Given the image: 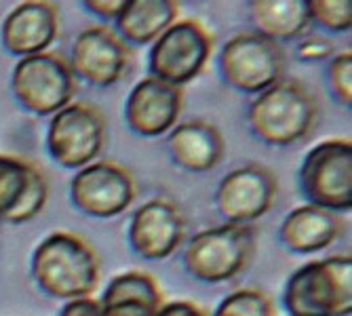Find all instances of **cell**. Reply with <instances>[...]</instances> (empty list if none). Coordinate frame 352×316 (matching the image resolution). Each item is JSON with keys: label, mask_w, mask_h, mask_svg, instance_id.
I'll return each instance as SVG.
<instances>
[{"label": "cell", "mask_w": 352, "mask_h": 316, "mask_svg": "<svg viewBox=\"0 0 352 316\" xmlns=\"http://www.w3.org/2000/svg\"><path fill=\"white\" fill-rule=\"evenodd\" d=\"M59 32V11L53 3H21L3 21V47L17 57L45 53Z\"/></svg>", "instance_id": "obj_16"}, {"label": "cell", "mask_w": 352, "mask_h": 316, "mask_svg": "<svg viewBox=\"0 0 352 316\" xmlns=\"http://www.w3.org/2000/svg\"><path fill=\"white\" fill-rule=\"evenodd\" d=\"M126 0H87L82 3V7L87 11H91L95 17L102 19H116L120 15V11L124 9Z\"/></svg>", "instance_id": "obj_28"}, {"label": "cell", "mask_w": 352, "mask_h": 316, "mask_svg": "<svg viewBox=\"0 0 352 316\" xmlns=\"http://www.w3.org/2000/svg\"><path fill=\"white\" fill-rule=\"evenodd\" d=\"M135 196L138 185L131 171L112 161L89 163L70 183L72 203L82 213L100 219L114 217L129 209Z\"/></svg>", "instance_id": "obj_10"}, {"label": "cell", "mask_w": 352, "mask_h": 316, "mask_svg": "<svg viewBox=\"0 0 352 316\" xmlns=\"http://www.w3.org/2000/svg\"><path fill=\"white\" fill-rule=\"evenodd\" d=\"M255 251V228L223 224L192 236L184 251V266L197 280L215 284L239 276Z\"/></svg>", "instance_id": "obj_4"}, {"label": "cell", "mask_w": 352, "mask_h": 316, "mask_svg": "<svg viewBox=\"0 0 352 316\" xmlns=\"http://www.w3.org/2000/svg\"><path fill=\"white\" fill-rule=\"evenodd\" d=\"M283 302L292 316H350V256L316 260L298 268L285 284Z\"/></svg>", "instance_id": "obj_3"}, {"label": "cell", "mask_w": 352, "mask_h": 316, "mask_svg": "<svg viewBox=\"0 0 352 316\" xmlns=\"http://www.w3.org/2000/svg\"><path fill=\"white\" fill-rule=\"evenodd\" d=\"M333 53V43L323 36H310L298 47V55L306 61L314 59H325Z\"/></svg>", "instance_id": "obj_25"}, {"label": "cell", "mask_w": 352, "mask_h": 316, "mask_svg": "<svg viewBox=\"0 0 352 316\" xmlns=\"http://www.w3.org/2000/svg\"><path fill=\"white\" fill-rule=\"evenodd\" d=\"M156 316H209V314L195 302L175 300V302H165L163 308L156 312Z\"/></svg>", "instance_id": "obj_27"}, {"label": "cell", "mask_w": 352, "mask_h": 316, "mask_svg": "<svg viewBox=\"0 0 352 316\" xmlns=\"http://www.w3.org/2000/svg\"><path fill=\"white\" fill-rule=\"evenodd\" d=\"M32 276L57 300L91 297L100 287L102 264L95 249L76 232H51L32 256Z\"/></svg>", "instance_id": "obj_1"}, {"label": "cell", "mask_w": 352, "mask_h": 316, "mask_svg": "<svg viewBox=\"0 0 352 316\" xmlns=\"http://www.w3.org/2000/svg\"><path fill=\"white\" fill-rule=\"evenodd\" d=\"M247 9L258 34L276 43L300 36L312 21L308 0H253Z\"/></svg>", "instance_id": "obj_21"}, {"label": "cell", "mask_w": 352, "mask_h": 316, "mask_svg": "<svg viewBox=\"0 0 352 316\" xmlns=\"http://www.w3.org/2000/svg\"><path fill=\"white\" fill-rule=\"evenodd\" d=\"M59 316H104V310H102L100 300L78 297V300H70L63 306Z\"/></svg>", "instance_id": "obj_26"}, {"label": "cell", "mask_w": 352, "mask_h": 316, "mask_svg": "<svg viewBox=\"0 0 352 316\" xmlns=\"http://www.w3.org/2000/svg\"><path fill=\"white\" fill-rule=\"evenodd\" d=\"M285 72L280 45L258 32H241L219 53V74L228 87L243 93H262Z\"/></svg>", "instance_id": "obj_8"}, {"label": "cell", "mask_w": 352, "mask_h": 316, "mask_svg": "<svg viewBox=\"0 0 352 316\" xmlns=\"http://www.w3.org/2000/svg\"><path fill=\"white\" fill-rule=\"evenodd\" d=\"M11 91L21 108L36 116H49L72 104L78 78L61 55L45 51L15 63Z\"/></svg>", "instance_id": "obj_5"}, {"label": "cell", "mask_w": 352, "mask_h": 316, "mask_svg": "<svg viewBox=\"0 0 352 316\" xmlns=\"http://www.w3.org/2000/svg\"><path fill=\"white\" fill-rule=\"evenodd\" d=\"M133 66V51L108 25L82 30L72 45L70 68L76 78L95 87L116 84Z\"/></svg>", "instance_id": "obj_11"}, {"label": "cell", "mask_w": 352, "mask_h": 316, "mask_svg": "<svg viewBox=\"0 0 352 316\" xmlns=\"http://www.w3.org/2000/svg\"><path fill=\"white\" fill-rule=\"evenodd\" d=\"M186 236V217L167 199L144 203L131 217L129 245L144 260H165Z\"/></svg>", "instance_id": "obj_15"}, {"label": "cell", "mask_w": 352, "mask_h": 316, "mask_svg": "<svg viewBox=\"0 0 352 316\" xmlns=\"http://www.w3.org/2000/svg\"><path fill=\"white\" fill-rule=\"evenodd\" d=\"M211 53V32L199 19H179L154 41L148 57L150 76L182 89L205 70Z\"/></svg>", "instance_id": "obj_6"}, {"label": "cell", "mask_w": 352, "mask_h": 316, "mask_svg": "<svg viewBox=\"0 0 352 316\" xmlns=\"http://www.w3.org/2000/svg\"><path fill=\"white\" fill-rule=\"evenodd\" d=\"M302 194L308 205L327 211H350L352 207V144L350 139H327L316 144L300 167Z\"/></svg>", "instance_id": "obj_7"}, {"label": "cell", "mask_w": 352, "mask_h": 316, "mask_svg": "<svg viewBox=\"0 0 352 316\" xmlns=\"http://www.w3.org/2000/svg\"><path fill=\"white\" fill-rule=\"evenodd\" d=\"M100 304L104 316H156L165 300L152 274L131 270L110 280Z\"/></svg>", "instance_id": "obj_19"}, {"label": "cell", "mask_w": 352, "mask_h": 316, "mask_svg": "<svg viewBox=\"0 0 352 316\" xmlns=\"http://www.w3.org/2000/svg\"><path fill=\"white\" fill-rule=\"evenodd\" d=\"M167 148L175 165L186 171L203 173L221 163L226 142L215 124L207 120H190L171 131Z\"/></svg>", "instance_id": "obj_17"}, {"label": "cell", "mask_w": 352, "mask_h": 316, "mask_svg": "<svg viewBox=\"0 0 352 316\" xmlns=\"http://www.w3.org/2000/svg\"><path fill=\"white\" fill-rule=\"evenodd\" d=\"M49 181L41 167L19 156L0 154V221L23 224L47 205Z\"/></svg>", "instance_id": "obj_13"}, {"label": "cell", "mask_w": 352, "mask_h": 316, "mask_svg": "<svg viewBox=\"0 0 352 316\" xmlns=\"http://www.w3.org/2000/svg\"><path fill=\"white\" fill-rule=\"evenodd\" d=\"M344 234V221L340 215L302 205L283 219L278 236L280 242L294 253H314L331 247Z\"/></svg>", "instance_id": "obj_18"}, {"label": "cell", "mask_w": 352, "mask_h": 316, "mask_svg": "<svg viewBox=\"0 0 352 316\" xmlns=\"http://www.w3.org/2000/svg\"><path fill=\"white\" fill-rule=\"evenodd\" d=\"M179 7L173 0H126L116 17V34L126 43L148 45L177 21Z\"/></svg>", "instance_id": "obj_20"}, {"label": "cell", "mask_w": 352, "mask_h": 316, "mask_svg": "<svg viewBox=\"0 0 352 316\" xmlns=\"http://www.w3.org/2000/svg\"><path fill=\"white\" fill-rule=\"evenodd\" d=\"M184 108V89L154 76L142 78L124 104L126 126L142 137H158L171 131Z\"/></svg>", "instance_id": "obj_14"}, {"label": "cell", "mask_w": 352, "mask_h": 316, "mask_svg": "<svg viewBox=\"0 0 352 316\" xmlns=\"http://www.w3.org/2000/svg\"><path fill=\"white\" fill-rule=\"evenodd\" d=\"M213 316H274V304L260 289H239L221 300Z\"/></svg>", "instance_id": "obj_22"}, {"label": "cell", "mask_w": 352, "mask_h": 316, "mask_svg": "<svg viewBox=\"0 0 352 316\" xmlns=\"http://www.w3.org/2000/svg\"><path fill=\"white\" fill-rule=\"evenodd\" d=\"M310 19L329 32H348L352 25L350 0H308Z\"/></svg>", "instance_id": "obj_23"}, {"label": "cell", "mask_w": 352, "mask_h": 316, "mask_svg": "<svg viewBox=\"0 0 352 316\" xmlns=\"http://www.w3.org/2000/svg\"><path fill=\"white\" fill-rule=\"evenodd\" d=\"M106 118L85 102H72L53 114L47 129V150L63 169H82L104 148Z\"/></svg>", "instance_id": "obj_9"}, {"label": "cell", "mask_w": 352, "mask_h": 316, "mask_svg": "<svg viewBox=\"0 0 352 316\" xmlns=\"http://www.w3.org/2000/svg\"><path fill=\"white\" fill-rule=\"evenodd\" d=\"M278 192L276 177L260 163H249L219 181L215 203L228 224H249L270 211Z\"/></svg>", "instance_id": "obj_12"}, {"label": "cell", "mask_w": 352, "mask_h": 316, "mask_svg": "<svg viewBox=\"0 0 352 316\" xmlns=\"http://www.w3.org/2000/svg\"><path fill=\"white\" fill-rule=\"evenodd\" d=\"M316 116V100L304 82L278 80L251 102L247 124L264 144L289 146L312 131Z\"/></svg>", "instance_id": "obj_2"}, {"label": "cell", "mask_w": 352, "mask_h": 316, "mask_svg": "<svg viewBox=\"0 0 352 316\" xmlns=\"http://www.w3.org/2000/svg\"><path fill=\"white\" fill-rule=\"evenodd\" d=\"M327 80H329V89L333 93V98L340 104L350 106L352 104V53L350 51L340 53L329 63Z\"/></svg>", "instance_id": "obj_24"}]
</instances>
